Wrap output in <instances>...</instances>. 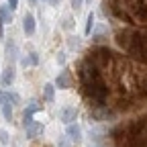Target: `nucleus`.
<instances>
[{"instance_id": "1", "label": "nucleus", "mask_w": 147, "mask_h": 147, "mask_svg": "<svg viewBox=\"0 0 147 147\" xmlns=\"http://www.w3.org/2000/svg\"><path fill=\"white\" fill-rule=\"evenodd\" d=\"M78 80H80L82 94L90 102V106H94V108L106 106V100H108V94H110L108 84H106L104 76L90 61H86V59L80 61V65H78Z\"/></svg>"}, {"instance_id": "2", "label": "nucleus", "mask_w": 147, "mask_h": 147, "mask_svg": "<svg viewBox=\"0 0 147 147\" xmlns=\"http://www.w3.org/2000/svg\"><path fill=\"white\" fill-rule=\"evenodd\" d=\"M117 147H145L147 145V115L119 125L113 131Z\"/></svg>"}, {"instance_id": "3", "label": "nucleus", "mask_w": 147, "mask_h": 147, "mask_svg": "<svg viewBox=\"0 0 147 147\" xmlns=\"http://www.w3.org/2000/svg\"><path fill=\"white\" fill-rule=\"evenodd\" d=\"M115 41L129 57L147 65V29H123L115 35Z\"/></svg>"}, {"instance_id": "4", "label": "nucleus", "mask_w": 147, "mask_h": 147, "mask_svg": "<svg viewBox=\"0 0 147 147\" xmlns=\"http://www.w3.org/2000/svg\"><path fill=\"white\" fill-rule=\"evenodd\" d=\"M53 86H57V88H61V90L69 88V86H71V74H69V69H63L59 76H57V80H55Z\"/></svg>"}, {"instance_id": "5", "label": "nucleus", "mask_w": 147, "mask_h": 147, "mask_svg": "<svg viewBox=\"0 0 147 147\" xmlns=\"http://www.w3.org/2000/svg\"><path fill=\"white\" fill-rule=\"evenodd\" d=\"M76 117H78V110L74 108V106H65L61 113H59V119H61L65 125H71L74 121H76Z\"/></svg>"}, {"instance_id": "6", "label": "nucleus", "mask_w": 147, "mask_h": 147, "mask_svg": "<svg viewBox=\"0 0 147 147\" xmlns=\"http://www.w3.org/2000/svg\"><path fill=\"white\" fill-rule=\"evenodd\" d=\"M25 129H27V137L29 139H33V137H37L39 133H43V125L41 123H29V125H25Z\"/></svg>"}, {"instance_id": "7", "label": "nucleus", "mask_w": 147, "mask_h": 147, "mask_svg": "<svg viewBox=\"0 0 147 147\" xmlns=\"http://www.w3.org/2000/svg\"><path fill=\"white\" fill-rule=\"evenodd\" d=\"M23 29H25L27 35H33V33H35V16H33L31 12H27V14L23 16Z\"/></svg>"}, {"instance_id": "8", "label": "nucleus", "mask_w": 147, "mask_h": 147, "mask_svg": "<svg viewBox=\"0 0 147 147\" xmlns=\"http://www.w3.org/2000/svg\"><path fill=\"white\" fill-rule=\"evenodd\" d=\"M67 137L74 139V141H80V139H82V129H80L76 123L67 125Z\"/></svg>"}, {"instance_id": "9", "label": "nucleus", "mask_w": 147, "mask_h": 147, "mask_svg": "<svg viewBox=\"0 0 147 147\" xmlns=\"http://www.w3.org/2000/svg\"><path fill=\"white\" fill-rule=\"evenodd\" d=\"M12 82H14V67H12V65H8V67L4 69V76H2V86H4V88H8Z\"/></svg>"}, {"instance_id": "10", "label": "nucleus", "mask_w": 147, "mask_h": 147, "mask_svg": "<svg viewBox=\"0 0 147 147\" xmlns=\"http://www.w3.org/2000/svg\"><path fill=\"white\" fill-rule=\"evenodd\" d=\"M12 21V12L8 10V6H0V23H10Z\"/></svg>"}, {"instance_id": "11", "label": "nucleus", "mask_w": 147, "mask_h": 147, "mask_svg": "<svg viewBox=\"0 0 147 147\" xmlns=\"http://www.w3.org/2000/svg\"><path fill=\"white\" fill-rule=\"evenodd\" d=\"M37 61H39V57H37V53H31V55H25V57L21 59V63L27 67V65H37Z\"/></svg>"}, {"instance_id": "12", "label": "nucleus", "mask_w": 147, "mask_h": 147, "mask_svg": "<svg viewBox=\"0 0 147 147\" xmlns=\"http://www.w3.org/2000/svg\"><path fill=\"white\" fill-rule=\"evenodd\" d=\"M43 96H45V100H53V96H55V86L53 84L43 86Z\"/></svg>"}, {"instance_id": "13", "label": "nucleus", "mask_w": 147, "mask_h": 147, "mask_svg": "<svg viewBox=\"0 0 147 147\" xmlns=\"http://www.w3.org/2000/svg\"><path fill=\"white\" fill-rule=\"evenodd\" d=\"M92 29H94V12H90V14H88V18H86V29H84V33H86V35H92Z\"/></svg>"}, {"instance_id": "14", "label": "nucleus", "mask_w": 147, "mask_h": 147, "mask_svg": "<svg viewBox=\"0 0 147 147\" xmlns=\"http://www.w3.org/2000/svg\"><path fill=\"white\" fill-rule=\"evenodd\" d=\"M2 113H4V119H6V121H10V117H12V104H10V102H4Z\"/></svg>"}, {"instance_id": "15", "label": "nucleus", "mask_w": 147, "mask_h": 147, "mask_svg": "<svg viewBox=\"0 0 147 147\" xmlns=\"http://www.w3.org/2000/svg\"><path fill=\"white\" fill-rule=\"evenodd\" d=\"M82 2H84V0H71V8L74 10H80L82 8Z\"/></svg>"}, {"instance_id": "16", "label": "nucleus", "mask_w": 147, "mask_h": 147, "mask_svg": "<svg viewBox=\"0 0 147 147\" xmlns=\"http://www.w3.org/2000/svg\"><path fill=\"white\" fill-rule=\"evenodd\" d=\"M0 143H8V133L6 131H0Z\"/></svg>"}, {"instance_id": "17", "label": "nucleus", "mask_w": 147, "mask_h": 147, "mask_svg": "<svg viewBox=\"0 0 147 147\" xmlns=\"http://www.w3.org/2000/svg\"><path fill=\"white\" fill-rule=\"evenodd\" d=\"M16 4H18V0H8V8H10V10H14Z\"/></svg>"}, {"instance_id": "18", "label": "nucleus", "mask_w": 147, "mask_h": 147, "mask_svg": "<svg viewBox=\"0 0 147 147\" xmlns=\"http://www.w3.org/2000/svg\"><path fill=\"white\" fill-rule=\"evenodd\" d=\"M71 25H74L71 18H65V21H63V27H65V29H71Z\"/></svg>"}, {"instance_id": "19", "label": "nucleus", "mask_w": 147, "mask_h": 147, "mask_svg": "<svg viewBox=\"0 0 147 147\" xmlns=\"http://www.w3.org/2000/svg\"><path fill=\"white\" fill-rule=\"evenodd\" d=\"M57 63H65V55H63V53L57 55Z\"/></svg>"}, {"instance_id": "20", "label": "nucleus", "mask_w": 147, "mask_h": 147, "mask_svg": "<svg viewBox=\"0 0 147 147\" xmlns=\"http://www.w3.org/2000/svg\"><path fill=\"white\" fill-rule=\"evenodd\" d=\"M59 147H69V145H67V141H65V139H61V141H59Z\"/></svg>"}, {"instance_id": "21", "label": "nucleus", "mask_w": 147, "mask_h": 147, "mask_svg": "<svg viewBox=\"0 0 147 147\" xmlns=\"http://www.w3.org/2000/svg\"><path fill=\"white\" fill-rule=\"evenodd\" d=\"M31 4H35V0H31Z\"/></svg>"}, {"instance_id": "22", "label": "nucleus", "mask_w": 147, "mask_h": 147, "mask_svg": "<svg viewBox=\"0 0 147 147\" xmlns=\"http://www.w3.org/2000/svg\"><path fill=\"white\" fill-rule=\"evenodd\" d=\"M86 2H92V0H86Z\"/></svg>"}]
</instances>
